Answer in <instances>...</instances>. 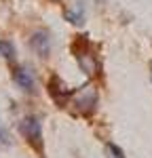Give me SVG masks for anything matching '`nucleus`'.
Masks as SVG:
<instances>
[{
	"instance_id": "f257e3e1",
	"label": "nucleus",
	"mask_w": 152,
	"mask_h": 158,
	"mask_svg": "<svg viewBox=\"0 0 152 158\" xmlns=\"http://www.w3.org/2000/svg\"><path fill=\"white\" fill-rule=\"evenodd\" d=\"M72 53H74L80 70L87 76H95L99 72V59H97V55H95V51H93L87 36H76L74 44H72Z\"/></svg>"
},
{
	"instance_id": "f03ea898",
	"label": "nucleus",
	"mask_w": 152,
	"mask_h": 158,
	"mask_svg": "<svg viewBox=\"0 0 152 158\" xmlns=\"http://www.w3.org/2000/svg\"><path fill=\"white\" fill-rule=\"evenodd\" d=\"M19 131L23 135V139L30 143V146L42 152V146H44V139H42V122L38 116H25L19 122Z\"/></svg>"
},
{
	"instance_id": "7ed1b4c3",
	"label": "nucleus",
	"mask_w": 152,
	"mask_h": 158,
	"mask_svg": "<svg viewBox=\"0 0 152 158\" xmlns=\"http://www.w3.org/2000/svg\"><path fill=\"white\" fill-rule=\"evenodd\" d=\"M97 101H99V95H97V91L91 85L82 86L80 91L72 93V103H74L76 112L82 114V116H91L97 110Z\"/></svg>"
},
{
	"instance_id": "20e7f679",
	"label": "nucleus",
	"mask_w": 152,
	"mask_h": 158,
	"mask_svg": "<svg viewBox=\"0 0 152 158\" xmlns=\"http://www.w3.org/2000/svg\"><path fill=\"white\" fill-rule=\"evenodd\" d=\"M72 89H68V85L63 82L61 78L57 76V74H53L49 80V95L53 97V101L59 106V108H63V106H68V101L72 99Z\"/></svg>"
},
{
	"instance_id": "39448f33",
	"label": "nucleus",
	"mask_w": 152,
	"mask_h": 158,
	"mask_svg": "<svg viewBox=\"0 0 152 158\" xmlns=\"http://www.w3.org/2000/svg\"><path fill=\"white\" fill-rule=\"evenodd\" d=\"M13 80L21 91L36 93V78H34V74H32V70L27 65H15L13 68Z\"/></svg>"
},
{
	"instance_id": "423d86ee",
	"label": "nucleus",
	"mask_w": 152,
	"mask_h": 158,
	"mask_svg": "<svg viewBox=\"0 0 152 158\" xmlns=\"http://www.w3.org/2000/svg\"><path fill=\"white\" fill-rule=\"evenodd\" d=\"M30 49L36 53L38 57L47 59L51 55V34L47 30H36L30 36Z\"/></svg>"
},
{
	"instance_id": "0eeeda50",
	"label": "nucleus",
	"mask_w": 152,
	"mask_h": 158,
	"mask_svg": "<svg viewBox=\"0 0 152 158\" xmlns=\"http://www.w3.org/2000/svg\"><path fill=\"white\" fill-rule=\"evenodd\" d=\"M65 19H68L70 23H74V25L85 23V6H82L80 2H76L74 9H68V11H65Z\"/></svg>"
},
{
	"instance_id": "6e6552de",
	"label": "nucleus",
	"mask_w": 152,
	"mask_h": 158,
	"mask_svg": "<svg viewBox=\"0 0 152 158\" xmlns=\"http://www.w3.org/2000/svg\"><path fill=\"white\" fill-rule=\"evenodd\" d=\"M0 57L6 61H15V44L11 40H2L0 38Z\"/></svg>"
},
{
	"instance_id": "1a4fd4ad",
	"label": "nucleus",
	"mask_w": 152,
	"mask_h": 158,
	"mask_svg": "<svg viewBox=\"0 0 152 158\" xmlns=\"http://www.w3.org/2000/svg\"><path fill=\"white\" fill-rule=\"evenodd\" d=\"M106 154H108V158H125V152L116 146V143H112V141L106 143Z\"/></svg>"
},
{
	"instance_id": "9d476101",
	"label": "nucleus",
	"mask_w": 152,
	"mask_h": 158,
	"mask_svg": "<svg viewBox=\"0 0 152 158\" xmlns=\"http://www.w3.org/2000/svg\"><path fill=\"white\" fill-rule=\"evenodd\" d=\"M6 141V137H4V131H2V127H0V143H4Z\"/></svg>"
},
{
	"instance_id": "9b49d317",
	"label": "nucleus",
	"mask_w": 152,
	"mask_h": 158,
	"mask_svg": "<svg viewBox=\"0 0 152 158\" xmlns=\"http://www.w3.org/2000/svg\"><path fill=\"white\" fill-rule=\"evenodd\" d=\"M53 2H59V0H53Z\"/></svg>"
}]
</instances>
